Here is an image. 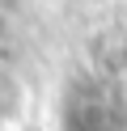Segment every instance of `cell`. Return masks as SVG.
<instances>
[{"mask_svg": "<svg viewBox=\"0 0 127 131\" xmlns=\"http://www.w3.org/2000/svg\"><path fill=\"white\" fill-rule=\"evenodd\" d=\"M59 127L64 131H127V89L102 72L68 80L64 97H59Z\"/></svg>", "mask_w": 127, "mask_h": 131, "instance_id": "cell-1", "label": "cell"}]
</instances>
